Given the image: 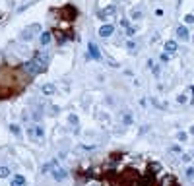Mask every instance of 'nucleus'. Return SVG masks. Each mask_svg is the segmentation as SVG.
<instances>
[{"instance_id":"f257e3e1","label":"nucleus","mask_w":194,"mask_h":186,"mask_svg":"<svg viewBox=\"0 0 194 186\" xmlns=\"http://www.w3.org/2000/svg\"><path fill=\"white\" fill-rule=\"evenodd\" d=\"M45 70H47V66L41 64L37 58H33V60H29V62H25V64H23V72H25V74H29V76H37L39 72H45Z\"/></svg>"},{"instance_id":"f03ea898","label":"nucleus","mask_w":194,"mask_h":186,"mask_svg":"<svg viewBox=\"0 0 194 186\" xmlns=\"http://www.w3.org/2000/svg\"><path fill=\"white\" fill-rule=\"evenodd\" d=\"M39 31H41V27H39L37 23L29 25L27 29H23V31H22V41H31V39H33V33H39Z\"/></svg>"},{"instance_id":"7ed1b4c3","label":"nucleus","mask_w":194,"mask_h":186,"mask_svg":"<svg viewBox=\"0 0 194 186\" xmlns=\"http://www.w3.org/2000/svg\"><path fill=\"white\" fill-rule=\"evenodd\" d=\"M27 134L31 136V138H35V140H43V138H45V130H43L41 124H35V126H31V128H27Z\"/></svg>"},{"instance_id":"20e7f679","label":"nucleus","mask_w":194,"mask_h":186,"mask_svg":"<svg viewBox=\"0 0 194 186\" xmlns=\"http://www.w3.org/2000/svg\"><path fill=\"white\" fill-rule=\"evenodd\" d=\"M88 58L101 60V52H99V46H97L95 43H89V45H88Z\"/></svg>"},{"instance_id":"39448f33","label":"nucleus","mask_w":194,"mask_h":186,"mask_svg":"<svg viewBox=\"0 0 194 186\" xmlns=\"http://www.w3.org/2000/svg\"><path fill=\"white\" fill-rule=\"evenodd\" d=\"M51 172H52V178H55V180H58V182H62L66 177H68V172H66L62 167H56V165L52 167V171H51Z\"/></svg>"},{"instance_id":"423d86ee","label":"nucleus","mask_w":194,"mask_h":186,"mask_svg":"<svg viewBox=\"0 0 194 186\" xmlns=\"http://www.w3.org/2000/svg\"><path fill=\"white\" fill-rule=\"evenodd\" d=\"M60 14L64 16L66 21H72V19L76 18V8H74V6H64V8L60 10Z\"/></svg>"},{"instance_id":"0eeeda50","label":"nucleus","mask_w":194,"mask_h":186,"mask_svg":"<svg viewBox=\"0 0 194 186\" xmlns=\"http://www.w3.org/2000/svg\"><path fill=\"white\" fill-rule=\"evenodd\" d=\"M177 39H179V41H183V43H186V41L190 39L188 29H186L185 25H179V27H177Z\"/></svg>"},{"instance_id":"6e6552de","label":"nucleus","mask_w":194,"mask_h":186,"mask_svg":"<svg viewBox=\"0 0 194 186\" xmlns=\"http://www.w3.org/2000/svg\"><path fill=\"white\" fill-rule=\"evenodd\" d=\"M113 31H115V27H113L111 23H105V25H101L99 27V37H109V35H113Z\"/></svg>"},{"instance_id":"1a4fd4ad","label":"nucleus","mask_w":194,"mask_h":186,"mask_svg":"<svg viewBox=\"0 0 194 186\" xmlns=\"http://www.w3.org/2000/svg\"><path fill=\"white\" fill-rule=\"evenodd\" d=\"M115 12H116V6L111 4V6H107L105 10H101V12H99V18H101V19H107V18H111Z\"/></svg>"},{"instance_id":"9d476101","label":"nucleus","mask_w":194,"mask_h":186,"mask_svg":"<svg viewBox=\"0 0 194 186\" xmlns=\"http://www.w3.org/2000/svg\"><path fill=\"white\" fill-rule=\"evenodd\" d=\"M165 52H169V54H173V52H177V41H173V39H169V41H165Z\"/></svg>"},{"instance_id":"9b49d317","label":"nucleus","mask_w":194,"mask_h":186,"mask_svg":"<svg viewBox=\"0 0 194 186\" xmlns=\"http://www.w3.org/2000/svg\"><path fill=\"white\" fill-rule=\"evenodd\" d=\"M51 33H49V31H43L41 33V37H39V41H41V45L43 46H47V45H49V43H51Z\"/></svg>"},{"instance_id":"f8f14e48","label":"nucleus","mask_w":194,"mask_h":186,"mask_svg":"<svg viewBox=\"0 0 194 186\" xmlns=\"http://www.w3.org/2000/svg\"><path fill=\"white\" fill-rule=\"evenodd\" d=\"M41 91H43V95H52V93L56 91V87H55L52 84H45V85L41 87Z\"/></svg>"},{"instance_id":"ddd939ff","label":"nucleus","mask_w":194,"mask_h":186,"mask_svg":"<svg viewBox=\"0 0 194 186\" xmlns=\"http://www.w3.org/2000/svg\"><path fill=\"white\" fill-rule=\"evenodd\" d=\"M25 184V178L22 177V175H16L14 178H12V186H23Z\"/></svg>"},{"instance_id":"4468645a","label":"nucleus","mask_w":194,"mask_h":186,"mask_svg":"<svg viewBox=\"0 0 194 186\" xmlns=\"http://www.w3.org/2000/svg\"><path fill=\"white\" fill-rule=\"evenodd\" d=\"M126 49H128V52H132V54H134V52H138V45H136L132 39H130V41H126Z\"/></svg>"},{"instance_id":"2eb2a0df","label":"nucleus","mask_w":194,"mask_h":186,"mask_svg":"<svg viewBox=\"0 0 194 186\" xmlns=\"http://www.w3.org/2000/svg\"><path fill=\"white\" fill-rule=\"evenodd\" d=\"M142 16H144L142 10H132V12H130V18L132 19H142Z\"/></svg>"},{"instance_id":"dca6fc26","label":"nucleus","mask_w":194,"mask_h":186,"mask_svg":"<svg viewBox=\"0 0 194 186\" xmlns=\"http://www.w3.org/2000/svg\"><path fill=\"white\" fill-rule=\"evenodd\" d=\"M148 66H149V68H152V72H153V74H155V76L159 74V66H157L155 62L152 60V58H149V60H148Z\"/></svg>"},{"instance_id":"f3484780","label":"nucleus","mask_w":194,"mask_h":186,"mask_svg":"<svg viewBox=\"0 0 194 186\" xmlns=\"http://www.w3.org/2000/svg\"><path fill=\"white\" fill-rule=\"evenodd\" d=\"M10 177V169L8 167H0V178H6Z\"/></svg>"},{"instance_id":"a211bd4d","label":"nucleus","mask_w":194,"mask_h":186,"mask_svg":"<svg viewBox=\"0 0 194 186\" xmlns=\"http://www.w3.org/2000/svg\"><path fill=\"white\" fill-rule=\"evenodd\" d=\"M177 101H179V103H180V105H185V103H188V97H186L185 93H180L179 97H177Z\"/></svg>"},{"instance_id":"6ab92c4d","label":"nucleus","mask_w":194,"mask_h":186,"mask_svg":"<svg viewBox=\"0 0 194 186\" xmlns=\"http://www.w3.org/2000/svg\"><path fill=\"white\" fill-rule=\"evenodd\" d=\"M126 35H128V37H134V35H136V27L128 25V27H126Z\"/></svg>"},{"instance_id":"aec40b11","label":"nucleus","mask_w":194,"mask_h":186,"mask_svg":"<svg viewBox=\"0 0 194 186\" xmlns=\"http://www.w3.org/2000/svg\"><path fill=\"white\" fill-rule=\"evenodd\" d=\"M186 138H188V136H186L185 132H179V134H177V140H179V142H186Z\"/></svg>"},{"instance_id":"412c9836","label":"nucleus","mask_w":194,"mask_h":186,"mask_svg":"<svg viewBox=\"0 0 194 186\" xmlns=\"http://www.w3.org/2000/svg\"><path fill=\"white\" fill-rule=\"evenodd\" d=\"M185 21H186V23H194V16H192V14H186V16H185Z\"/></svg>"},{"instance_id":"4be33fe9","label":"nucleus","mask_w":194,"mask_h":186,"mask_svg":"<svg viewBox=\"0 0 194 186\" xmlns=\"http://www.w3.org/2000/svg\"><path fill=\"white\" fill-rule=\"evenodd\" d=\"M10 128H12V132H14L16 136H19V126H18V124H12Z\"/></svg>"},{"instance_id":"5701e85b","label":"nucleus","mask_w":194,"mask_h":186,"mask_svg":"<svg viewBox=\"0 0 194 186\" xmlns=\"http://www.w3.org/2000/svg\"><path fill=\"white\" fill-rule=\"evenodd\" d=\"M192 177H194V169L188 167V169H186V178H192Z\"/></svg>"},{"instance_id":"b1692460","label":"nucleus","mask_w":194,"mask_h":186,"mask_svg":"<svg viewBox=\"0 0 194 186\" xmlns=\"http://www.w3.org/2000/svg\"><path fill=\"white\" fill-rule=\"evenodd\" d=\"M70 122H72V124H78V116H76V114H70Z\"/></svg>"},{"instance_id":"393cba45","label":"nucleus","mask_w":194,"mask_h":186,"mask_svg":"<svg viewBox=\"0 0 194 186\" xmlns=\"http://www.w3.org/2000/svg\"><path fill=\"white\" fill-rule=\"evenodd\" d=\"M161 62H169V52H163L161 54Z\"/></svg>"},{"instance_id":"a878e982","label":"nucleus","mask_w":194,"mask_h":186,"mask_svg":"<svg viewBox=\"0 0 194 186\" xmlns=\"http://www.w3.org/2000/svg\"><path fill=\"white\" fill-rule=\"evenodd\" d=\"M33 118H35V120H41V112L35 111V112H33Z\"/></svg>"},{"instance_id":"bb28decb","label":"nucleus","mask_w":194,"mask_h":186,"mask_svg":"<svg viewBox=\"0 0 194 186\" xmlns=\"http://www.w3.org/2000/svg\"><path fill=\"white\" fill-rule=\"evenodd\" d=\"M171 151H173V153H179L180 147H179V145H171Z\"/></svg>"},{"instance_id":"cd10ccee","label":"nucleus","mask_w":194,"mask_h":186,"mask_svg":"<svg viewBox=\"0 0 194 186\" xmlns=\"http://www.w3.org/2000/svg\"><path fill=\"white\" fill-rule=\"evenodd\" d=\"M190 159H192L190 155H183V161H185V163H190Z\"/></svg>"},{"instance_id":"c85d7f7f","label":"nucleus","mask_w":194,"mask_h":186,"mask_svg":"<svg viewBox=\"0 0 194 186\" xmlns=\"http://www.w3.org/2000/svg\"><path fill=\"white\" fill-rule=\"evenodd\" d=\"M190 134H194V126H192V128H190Z\"/></svg>"}]
</instances>
